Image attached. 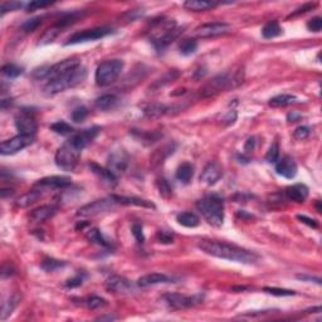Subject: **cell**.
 Here are the masks:
<instances>
[{"label": "cell", "mask_w": 322, "mask_h": 322, "mask_svg": "<svg viewBox=\"0 0 322 322\" xmlns=\"http://www.w3.org/2000/svg\"><path fill=\"white\" fill-rule=\"evenodd\" d=\"M198 248L208 256L230 261V262L253 264V263L260 261V256L252 252V250L244 249V248L238 247L235 244L224 243V242L203 239L198 243Z\"/></svg>", "instance_id": "cell-1"}, {"label": "cell", "mask_w": 322, "mask_h": 322, "mask_svg": "<svg viewBox=\"0 0 322 322\" xmlns=\"http://www.w3.org/2000/svg\"><path fill=\"white\" fill-rule=\"evenodd\" d=\"M244 67H238L233 71L215 76L200 90L201 97H214L220 92L239 87L244 81Z\"/></svg>", "instance_id": "cell-2"}, {"label": "cell", "mask_w": 322, "mask_h": 322, "mask_svg": "<svg viewBox=\"0 0 322 322\" xmlns=\"http://www.w3.org/2000/svg\"><path fill=\"white\" fill-rule=\"evenodd\" d=\"M87 77V71L85 67L78 66L77 68L57 77V78L48 81L47 85L43 87V93L46 96H54L61 92L66 91L68 88H73L85 81Z\"/></svg>", "instance_id": "cell-3"}, {"label": "cell", "mask_w": 322, "mask_h": 322, "mask_svg": "<svg viewBox=\"0 0 322 322\" xmlns=\"http://www.w3.org/2000/svg\"><path fill=\"white\" fill-rule=\"evenodd\" d=\"M197 209L212 227L220 228L224 222V201L219 195L210 194L198 200Z\"/></svg>", "instance_id": "cell-4"}, {"label": "cell", "mask_w": 322, "mask_h": 322, "mask_svg": "<svg viewBox=\"0 0 322 322\" xmlns=\"http://www.w3.org/2000/svg\"><path fill=\"white\" fill-rule=\"evenodd\" d=\"M123 66H125V63L121 60H108L101 63L96 69V75H94V81L97 86L107 87V86L115 83L121 76Z\"/></svg>", "instance_id": "cell-5"}, {"label": "cell", "mask_w": 322, "mask_h": 322, "mask_svg": "<svg viewBox=\"0 0 322 322\" xmlns=\"http://www.w3.org/2000/svg\"><path fill=\"white\" fill-rule=\"evenodd\" d=\"M78 66H81V61H79V58L73 57V58L61 61V62L56 63L53 66L41 67V68L35 69L33 76H34V78L37 79H48V81H52V79L57 78V77H60V76L77 68Z\"/></svg>", "instance_id": "cell-6"}, {"label": "cell", "mask_w": 322, "mask_h": 322, "mask_svg": "<svg viewBox=\"0 0 322 322\" xmlns=\"http://www.w3.org/2000/svg\"><path fill=\"white\" fill-rule=\"evenodd\" d=\"M81 153V150H78L69 141H67L57 150L56 156H54L56 165L64 171H73L78 164Z\"/></svg>", "instance_id": "cell-7"}, {"label": "cell", "mask_w": 322, "mask_h": 322, "mask_svg": "<svg viewBox=\"0 0 322 322\" xmlns=\"http://www.w3.org/2000/svg\"><path fill=\"white\" fill-rule=\"evenodd\" d=\"M119 204L116 201L115 197L111 195L108 198H104L100 200H96L93 203L86 204L83 207H81L77 212V215L81 218H92V216L100 215V214L108 213L111 210L115 209Z\"/></svg>", "instance_id": "cell-8"}, {"label": "cell", "mask_w": 322, "mask_h": 322, "mask_svg": "<svg viewBox=\"0 0 322 322\" xmlns=\"http://www.w3.org/2000/svg\"><path fill=\"white\" fill-rule=\"evenodd\" d=\"M112 29L108 27H97V28L85 29V31H77L68 38V41L64 43V46H75V44L86 43V42H93L97 39L107 37V35L112 34Z\"/></svg>", "instance_id": "cell-9"}, {"label": "cell", "mask_w": 322, "mask_h": 322, "mask_svg": "<svg viewBox=\"0 0 322 322\" xmlns=\"http://www.w3.org/2000/svg\"><path fill=\"white\" fill-rule=\"evenodd\" d=\"M33 141H34V136L19 134L14 136V138L1 142V145H0V153L1 155H14V153L22 151L23 149L33 144Z\"/></svg>", "instance_id": "cell-10"}, {"label": "cell", "mask_w": 322, "mask_h": 322, "mask_svg": "<svg viewBox=\"0 0 322 322\" xmlns=\"http://www.w3.org/2000/svg\"><path fill=\"white\" fill-rule=\"evenodd\" d=\"M164 300L170 307L176 308V310H183V308H188L193 307L195 305L200 304L203 301V296H185L180 293H169L164 296Z\"/></svg>", "instance_id": "cell-11"}, {"label": "cell", "mask_w": 322, "mask_h": 322, "mask_svg": "<svg viewBox=\"0 0 322 322\" xmlns=\"http://www.w3.org/2000/svg\"><path fill=\"white\" fill-rule=\"evenodd\" d=\"M231 31V25L225 22L207 23L195 29V34L199 38H212L227 34Z\"/></svg>", "instance_id": "cell-12"}, {"label": "cell", "mask_w": 322, "mask_h": 322, "mask_svg": "<svg viewBox=\"0 0 322 322\" xmlns=\"http://www.w3.org/2000/svg\"><path fill=\"white\" fill-rule=\"evenodd\" d=\"M15 127L22 135H29V136H34L37 131V121H35L34 116L31 112L23 109L22 112L15 116Z\"/></svg>", "instance_id": "cell-13"}, {"label": "cell", "mask_w": 322, "mask_h": 322, "mask_svg": "<svg viewBox=\"0 0 322 322\" xmlns=\"http://www.w3.org/2000/svg\"><path fill=\"white\" fill-rule=\"evenodd\" d=\"M101 128L100 127H91L87 128V130H82V131L77 132L69 138V142L73 145L75 147H77L78 150H83L88 145L91 144L94 138H97V135L100 134Z\"/></svg>", "instance_id": "cell-14"}, {"label": "cell", "mask_w": 322, "mask_h": 322, "mask_svg": "<svg viewBox=\"0 0 322 322\" xmlns=\"http://www.w3.org/2000/svg\"><path fill=\"white\" fill-rule=\"evenodd\" d=\"M223 176V168L216 161H210L201 171L200 182L208 186L215 185Z\"/></svg>", "instance_id": "cell-15"}, {"label": "cell", "mask_w": 322, "mask_h": 322, "mask_svg": "<svg viewBox=\"0 0 322 322\" xmlns=\"http://www.w3.org/2000/svg\"><path fill=\"white\" fill-rule=\"evenodd\" d=\"M71 184H72V179L68 176L53 175L38 180L35 188H39L41 190L42 189H64Z\"/></svg>", "instance_id": "cell-16"}, {"label": "cell", "mask_w": 322, "mask_h": 322, "mask_svg": "<svg viewBox=\"0 0 322 322\" xmlns=\"http://www.w3.org/2000/svg\"><path fill=\"white\" fill-rule=\"evenodd\" d=\"M276 171L277 174L286 179H293L296 178L298 171L297 164L294 161L293 157L291 156H285L282 157L276 163Z\"/></svg>", "instance_id": "cell-17"}, {"label": "cell", "mask_w": 322, "mask_h": 322, "mask_svg": "<svg viewBox=\"0 0 322 322\" xmlns=\"http://www.w3.org/2000/svg\"><path fill=\"white\" fill-rule=\"evenodd\" d=\"M106 286L116 293H130L134 291V285L122 276H111L106 281Z\"/></svg>", "instance_id": "cell-18"}, {"label": "cell", "mask_w": 322, "mask_h": 322, "mask_svg": "<svg viewBox=\"0 0 322 322\" xmlns=\"http://www.w3.org/2000/svg\"><path fill=\"white\" fill-rule=\"evenodd\" d=\"M127 164H128L127 153L122 150L116 151V153H113L112 155L109 156L108 168H107V169L111 170L115 175H119V174L125 171L126 168H127Z\"/></svg>", "instance_id": "cell-19"}, {"label": "cell", "mask_w": 322, "mask_h": 322, "mask_svg": "<svg viewBox=\"0 0 322 322\" xmlns=\"http://www.w3.org/2000/svg\"><path fill=\"white\" fill-rule=\"evenodd\" d=\"M57 212H58V207L56 205H42L31 210V219L34 223H44L47 222L48 219L53 218Z\"/></svg>", "instance_id": "cell-20"}, {"label": "cell", "mask_w": 322, "mask_h": 322, "mask_svg": "<svg viewBox=\"0 0 322 322\" xmlns=\"http://www.w3.org/2000/svg\"><path fill=\"white\" fill-rule=\"evenodd\" d=\"M308 193H310V190H308V188L305 184L291 185L285 191L286 197L291 201H294V203H304V201H306V199L308 198Z\"/></svg>", "instance_id": "cell-21"}, {"label": "cell", "mask_w": 322, "mask_h": 322, "mask_svg": "<svg viewBox=\"0 0 322 322\" xmlns=\"http://www.w3.org/2000/svg\"><path fill=\"white\" fill-rule=\"evenodd\" d=\"M88 166H90V169H91V171L93 172L94 175L97 176L98 179H101L105 184L109 185V186H113V185L117 184L119 178H117V175H115L109 169L102 168V166L97 165V164L94 163H91Z\"/></svg>", "instance_id": "cell-22"}, {"label": "cell", "mask_w": 322, "mask_h": 322, "mask_svg": "<svg viewBox=\"0 0 322 322\" xmlns=\"http://www.w3.org/2000/svg\"><path fill=\"white\" fill-rule=\"evenodd\" d=\"M170 282V278L163 273H150L145 275L138 279V287H150V286L160 285V283H168Z\"/></svg>", "instance_id": "cell-23"}, {"label": "cell", "mask_w": 322, "mask_h": 322, "mask_svg": "<svg viewBox=\"0 0 322 322\" xmlns=\"http://www.w3.org/2000/svg\"><path fill=\"white\" fill-rule=\"evenodd\" d=\"M41 197H42L41 189H34V190L27 191L25 194H23L22 197H19L18 199H16L15 201L16 208H22V209H24V208L31 207V205H33L35 201L39 200Z\"/></svg>", "instance_id": "cell-24"}, {"label": "cell", "mask_w": 322, "mask_h": 322, "mask_svg": "<svg viewBox=\"0 0 322 322\" xmlns=\"http://www.w3.org/2000/svg\"><path fill=\"white\" fill-rule=\"evenodd\" d=\"M120 102V98L113 93H107L102 94L101 97L96 98L94 101V106L97 107L101 111H109V109H113Z\"/></svg>", "instance_id": "cell-25"}, {"label": "cell", "mask_w": 322, "mask_h": 322, "mask_svg": "<svg viewBox=\"0 0 322 322\" xmlns=\"http://www.w3.org/2000/svg\"><path fill=\"white\" fill-rule=\"evenodd\" d=\"M119 205H136V207H144V208H153L155 209L151 201L146 200V199H141V198H135V197H121V195H113Z\"/></svg>", "instance_id": "cell-26"}, {"label": "cell", "mask_w": 322, "mask_h": 322, "mask_svg": "<svg viewBox=\"0 0 322 322\" xmlns=\"http://www.w3.org/2000/svg\"><path fill=\"white\" fill-rule=\"evenodd\" d=\"M219 3L216 1H207V0H188L184 3L185 9L190 12H205V10L213 9Z\"/></svg>", "instance_id": "cell-27"}, {"label": "cell", "mask_w": 322, "mask_h": 322, "mask_svg": "<svg viewBox=\"0 0 322 322\" xmlns=\"http://www.w3.org/2000/svg\"><path fill=\"white\" fill-rule=\"evenodd\" d=\"M194 175V166L190 163H183L176 170V179L183 184H189Z\"/></svg>", "instance_id": "cell-28"}, {"label": "cell", "mask_w": 322, "mask_h": 322, "mask_svg": "<svg viewBox=\"0 0 322 322\" xmlns=\"http://www.w3.org/2000/svg\"><path fill=\"white\" fill-rule=\"evenodd\" d=\"M62 29L63 27L61 24H58V23H57L56 25H53V27H50V28L44 31L43 35L39 38V43L38 44H39V46H47V44L53 43V42L56 41V38L58 37L61 31H62Z\"/></svg>", "instance_id": "cell-29"}, {"label": "cell", "mask_w": 322, "mask_h": 322, "mask_svg": "<svg viewBox=\"0 0 322 322\" xmlns=\"http://www.w3.org/2000/svg\"><path fill=\"white\" fill-rule=\"evenodd\" d=\"M18 302H19V297L16 294H14V296H9V297L4 301L3 305H1V312H0V320H1V321L6 320L10 315H12L13 311L15 310V307L18 306Z\"/></svg>", "instance_id": "cell-30"}, {"label": "cell", "mask_w": 322, "mask_h": 322, "mask_svg": "<svg viewBox=\"0 0 322 322\" xmlns=\"http://www.w3.org/2000/svg\"><path fill=\"white\" fill-rule=\"evenodd\" d=\"M176 220L180 225L183 227H186V228H195L198 225L200 224V219L197 214L190 213V212H185V213L179 214L176 216Z\"/></svg>", "instance_id": "cell-31"}, {"label": "cell", "mask_w": 322, "mask_h": 322, "mask_svg": "<svg viewBox=\"0 0 322 322\" xmlns=\"http://www.w3.org/2000/svg\"><path fill=\"white\" fill-rule=\"evenodd\" d=\"M298 101V98L296 96H292V94H278V96H275L269 100L268 105L271 107H286L290 106V105L296 104Z\"/></svg>", "instance_id": "cell-32"}, {"label": "cell", "mask_w": 322, "mask_h": 322, "mask_svg": "<svg viewBox=\"0 0 322 322\" xmlns=\"http://www.w3.org/2000/svg\"><path fill=\"white\" fill-rule=\"evenodd\" d=\"M170 153H172V147L170 146V145H168V146H164L163 149H160V150L155 151L150 159L151 166H153V168H157V166L163 165L164 160L169 156Z\"/></svg>", "instance_id": "cell-33"}, {"label": "cell", "mask_w": 322, "mask_h": 322, "mask_svg": "<svg viewBox=\"0 0 322 322\" xmlns=\"http://www.w3.org/2000/svg\"><path fill=\"white\" fill-rule=\"evenodd\" d=\"M282 34V28L277 22L267 23L262 28V35L264 39H272Z\"/></svg>", "instance_id": "cell-34"}, {"label": "cell", "mask_w": 322, "mask_h": 322, "mask_svg": "<svg viewBox=\"0 0 322 322\" xmlns=\"http://www.w3.org/2000/svg\"><path fill=\"white\" fill-rule=\"evenodd\" d=\"M87 238L91 242H93V243L101 245V247H105V248L111 247V243H109L108 241H106V239H105L104 235H102V233H101V231L98 230L97 228L90 229V230L87 231Z\"/></svg>", "instance_id": "cell-35"}, {"label": "cell", "mask_w": 322, "mask_h": 322, "mask_svg": "<svg viewBox=\"0 0 322 322\" xmlns=\"http://www.w3.org/2000/svg\"><path fill=\"white\" fill-rule=\"evenodd\" d=\"M64 266H66V262L54 260V258H49V257L44 258L41 263L42 269H44L46 272H54V271H57V269L63 268Z\"/></svg>", "instance_id": "cell-36"}, {"label": "cell", "mask_w": 322, "mask_h": 322, "mask_svg": "<svg viewBox=\"0 0 322 322\" xmlns=\"http://www.w3.org/2000/svg\"><path fill=\"white\" fill-rule=\"evenodd\" d=\"M169 109H170L169 107L164 106V105L153 104L145 107L144 112L145 115L150 116V117H159V116H163L165 115V113H168Z\"/></svg>", "instance_id": "cell-37"}, {"label": "cell", "mask_w": 322, "mask_h": 322, "mask_svg": "<svg viewBox=\"0 0 322 322\" xmlns=\"http://www.w3.org/2000/svg\"><path fill=\"white\" fill-rule=\"evenodd\" d=\"M179 49L183 56H191L197 52L198 42L195 39H184L179 46Z\"/></svg>", "instance_id": "cell-38"}, {"label": "cell", "mask_w": 322, "mask_h": 322, "mask_svg": "<svg viewBox=\"0 0 322 322\" xmlns=\"http://www.w3.org/2000/svg\"><path fill=\"white\" fill-rule=\"evenodd\" d=\"M50 130L56 132V134L62 135V136H66V135L73 134V131H75L72 126L69 125V123H67V122H64V121L54 122L53 125L50 126Z\"/></svg>", "instance_id": "cell-39"}, {"label": "cell", "mask_w": 322, "mask_h": 322, "mask_svg": "<svg viewBox=\"0 0 322 322\" xmlns=\"http://www.w3.org/2000/svg\"><path fill=\"white\" fill-rule=\"evenodd\" d=\"M178 77H179L178 71H175V69H174V71H170V72H168V73H165V75H164L163 78L157 79V81L155 82L153 86H151L150 90H151V88H153V90H156V88L164 87V86L168 85V83H170V82H172L174 79L178 78Z\"/></svg>", "instance_id": "cell-40"}, {"label": "cell", "mask_w": 322, "mask_h": 322, "mask_svg": "<svg viewBox=\"0 0 322 322\" xmlns=\"http://www.w3.org/2000/svg\"><path fill=\"white\" fill-rule=\"evenodd\" d=\"M1 72H3V75L5 76V77H8V78H16V77H19V76L23 75V68H20V67L15 66V64H5V66L1 68Z\"/></svg>", "instance_id": "cell-41"}, {"label": "cell", "mask_w": 322, "mask_h": 322, "mask_svg": "<svg viewBox=\"0 0 322 322\" xmlns=\"http://www.w3.org/2000/svg\"><path fill=\"white\" fill-rule=\"evenodd\" d=\"M88 116V108L85 106H78L76 107L75 109L71 113V119H72L73 122H83L86 119H87Z\"/></svg>", "instance_id": "cell-42"}, {"label": "cell", "mask_w": 322, "mask_h": 322, "mask_svg": "<svg viewBox=\"0 0 322 322\" xmlns=\"http://www.w3.org/2000/svg\"><path fill=\"white\" fill-rule=\"evenodd\" d=\"M42 24V18L41 16H35V18L28 19V20H25L22 25V31L24 33H31V31H34L35 29Z\"/></svg>", "instance_id": "cell-43"}, {"label": "cell", "mask_w": 322, "mask_h": 322, "mask_svg": "<svg viewBox=\"0 0 322 322\" xmlns=\"http://www.w3.org/2000/svg\"><path fill=\"white\" fill-rule=\"evenodd\" d=\"M157 189H159L160 195H161L164 199H170V197L172 195L171 186H170L168 180H165V179H160V180H157Z\"/></svg>", "instance_id": "cell-44"}, {"label": "cell", "mask_w": 322, "mask_h": 322, "mask_svg": "<svg viewBox=\"0 0 322 322\" xmlns=\"http://www.w3.org/2000/svg\"><path fill=\"white\" fill-rule=\"evenodd\" d=\"M86 305L90 310H97V308L107 306V301L102 297H98V296H92L86 301Z\"/></svg>", "instance_id": "cell-45"}, {"label": "cell", "mask_w": 322, "mask_h": 322, "mask_svg": "<svg viewBox=\"0 0 322 322\" xmlns=\"http://www.w3.org/2000/svg\"><path fill=\"white\" fill-rule=\"evenodd\" d=\"M263 291L272 294V296H278V297H287V296H294L296 294V292L291 291V290H283V288L277 287H264Z\"/></svg>", "instance_id": "cell-46"}, {"label": "cell", "mask_w": 322, "mask_h": 322, "mask_svg": "<svg viewBox=\"0 0 322 322\" xmlns=\"http://www.w3.org/2000/svg\"><path fill=\"white\" fill-rule=\"evenodd\" d=\"M279 159V146L278 142H275V144L271 145V147L267 151L266 160L269 164H276Z\"/></svg>", "instance_id": "cell-47"}, {"label": "cell", "mask_w": 322, "mask_h": 322, "mask_svg": "<svg viewBox=\"0 0 322 322\" xmlns=\"http://www.w3.org/2000/svg\"><path fill=\"white\" fill-rule=\"evenodd\" d=\"M311 134V130L310 127H307V126H300V127H297L296 130H294L293 132V138H296V140H306L308 136H310Z\"/></svg>", "instance_id": "cell-48"}, {"label": "cell", "mask_w": 322, "mask_h": 322, "mask_svg": "<svg viewBox=\"0 0 322 322\" xmlns=\"http://www.w3.org/2000/svg\"><path fill=\"white\" fill-rule=\"evenodd\" d=\"M85 277H86L85 273H78V275L75 276L73 278H69L68 281L66 282V287L68 288L79 287V286H82L83 281H85Z\"/></svg>", "instance_id": "cell-49"}, {"label": "cell", "mask_w": 322, "mask_h": 322, "mask_svg": "<svg viewBox=\"0 0 322 322\" xmlns=\"http://www.w3.org/2000/svg\"><path fill=\"white\" fill-rule=\"evenodd\" d=\"M307 28H308V31H315V33H319L322 28L321 16H315V18H312L311 20H308V23H307Z\"/></svg>", "instance_id": "cell-50"}, {"label": "cell", "mask_w": 322, "mask_h": 322, "mask_svg": "<svg viewBox=\"0 0 322 322\" xmlns=\"http://www.w3.org/2000/svg\"><path fill=\"white\" fill-rule=\"evenodd\" d=\"M132 234H134V237L136 238V241H138V243H144V230H142V225H141L140 223H135V224L132 225Z\"/></svg>", "instance_id": "cell-51"}, {"label": "cell", "mask_w": 322, "mask_h": 322, "mask_svg": "<svg viewBox=\"0 0 322 322\" xmlns=\"http://www.w3.org/2000/svg\"><path fill=\"white\" fill-rule=\"evenodd\" d=\"M52 1H31L29 4L25 5V9L28 12H34L37 9H42V8H46V6L52 5Z\"/></svg>", "instance_id": "cell-52"}, {"label": "cell", "mask_w": 322, "mask_h": 322, "mask_svg": "<svg viewBox=\"0 0 322 322\" xmlns=\"http://www.w3.org/2000/svg\"><path fill=\"white\" fill-rule=\"evenodd\" d=\"M24 4L23 3H16V1H10V3H3L1 4V14H5L6 12H13V10H18L23 8Z\"/></svg>", "instance_id": "cell-53"}, {"label": "cell", "mask_w": 322, "mask_h": 322, "mask_svg": "<svg viewBox=\"0 0 322 322\" xmlns=\"http://www.w3.org/2000/svg\"><path fill=\"white\" fill-rule=\"evenodd\" d=\"M157 239H159L160 243L171 244L174 242V234L166 230H160L159 234H157Z\"/></svg>", "instance_id": "cell-54"}, {"label": "cell", "mask_w": 322, "mask_h": 322, "mask_svg": "<svg viewBox=\"0 0 322 322\" xmlns=\"http://www.w3.org/2000/svg\"><path fill=\"white\" fill-rule=\"evenodd\" d=\"M317 6V3H307L305 4V5H302L301 8H298L296 12H293L290 16H296V15H300V14H305V13L310 12V10H312L313 8H316ZM288 16V18H290Z\"/></svg>", "instance_id": "cell-55"}, {"label": "cell", "mask_w": 322, "mask_h": 322, "mask_svg": "<svg viewBox=\"0 0 322 322\" xmlns=\"http://www.w3.org/2000/svg\"><path fill=\"white\" fill-rule=\"evenodd\" d=\"M297 219L301 223L308 225L311 228H319V222H317L316 219H311L306 215H297Z\"/></svg>", "instance_id": "cell-56"}, {"label": "cell", "mask_w": 322, "mask_h": 322, "mask_svg": "<svg viewBox=\"0 0 322 322\" xmlns=\"http://www.w3.org/2000/svg\"><path fill=\"white\" fill-rule=\"evenodd\" d=\"M235 120H237V111H235V109H230V111H228V113L225 115L223 121H224L225 125H233Z\"/></svg>", "instance_id": "cell-57"}, {"label": "cell", "mask_w": 322, "mask_h": 322, "mask_svg": "<svg viewBox=\"0 0 322 322\" xmlns=\"http://www.w3.org/2000/svg\"><path fill=\"white\" fill-rule=\"evenodd\" d=\"M296 277H297L298 279H301V281L315 282V283H317V285H321V279H320L319 277H311V276H307V275H297Z\"/></svg>", "instance_id": "cell-58"}, {"label": "cell", "mask_w": 322, "mask_h": 322, "mask_svg": "<svg viewBox=\"0 0 322 322\" xmlns=\"http://www.w3.org/2000/svg\"><path fill=\"white\" fill-rule=\"evenodd\" d=\"M254 147H256V138H249L245 142L244 150H245V153H250V151L254 150Z\"/></svg>", "instance_id": "cell-59"}, {"label": "cell", "mask_w": 322, "mask_h": 322, "mask_svg": "<svg viewBox=\"0 0 322 322\" xmlns=\"http://www.w3.org/2000/svg\"><path fill=\"white\" fill-rule=\"evenodd\" d=\"M287 119H288V121H290V122H296V121H298V120L301 119V115H300V113H297V112L288 113Z\"/></svg>", "instance_id": "cell-60"}, {"label": "cell", "mask_w": 322, "mask_h": 322, "mask_svg": "<svg viewBox=\"0 0 322 322\" xmlns=\"http://www.w3.org/2000/svg\"><path fill=\"white\" fill-rule=\"evenodd\" d=\"M0 194H1V198H6L8 195H10L12 197L13 194H14V190L13 189H1V191H0Z\"/></svg>", "instance_id": "cell-61"}, {"label": "cell", "mask_w": 322, "mask_h": 322, "mask_svg": "<svg viewBox=\"0 0 322 322\" xmlns=\"http://www.w3.org/2000/svg\"><path fill=\"white\" fill-rule=\"evenodd\" d=\"M116 316H111V315H108V316H101V317H97L96 320H98V321H104V320H115Z\"/></svg>", "instance_id": "cell-62"}]
</instances>
